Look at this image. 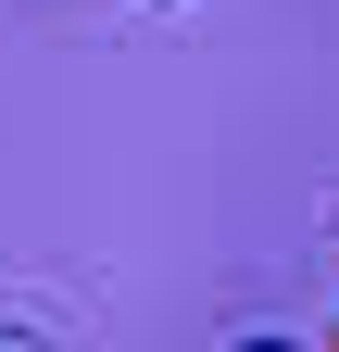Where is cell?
I'll use <instances>...</instances> for the list:
<instances>
[{
	"label": "cell",
	"mask_w": 339,
	"mask_h": 352,
	"mask_svg": "<svg viewBox=\"0 0 339 352\" xmlns=\"http://www.w3.org/2000/svg\"><path fill=\"white\" fill-rule=\"evenodd\" d=\"M0 352H38V327H0Z\"/></svg>",
	"instance_id": "6da1fadb"
},
{
	"label": "cell",
	"mask_w": 339,
	"mask_h": 352,
	"mask_svg": "<svg viewBox=\"0 0 339 352\" xmlns=\"http://www.w3.org/2000/svg\"><path fill=\"white\" fill-rule=\"evenodd\" d=\"M151 13H189V0H151Z\"/></svg>",
	"instance_id": "3957f363"
},
{
	"label": "cell",
	"mask_w": 339,
	"mask_h": 352,
	"mask_svg": "<svg viewBox=\"0 0 339 352\" xmlns=\"http://www.w3.org/2000/svg\"><path fill=\"white\" fill-rule=\"evenodd\" d=\"M239 352H302V340H239Z\"/></svg>",
	"instance_id": "7a4b0ae2"
}]
</instances>
